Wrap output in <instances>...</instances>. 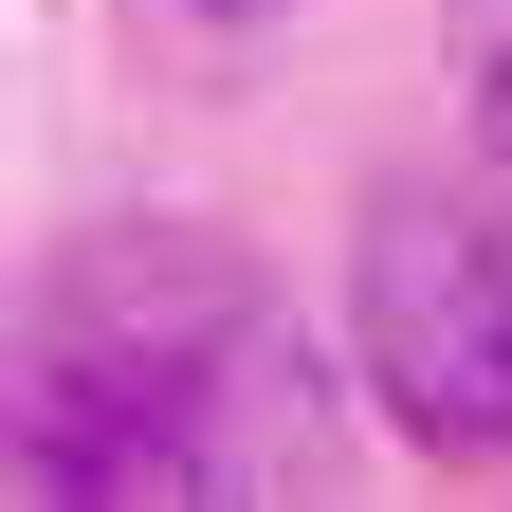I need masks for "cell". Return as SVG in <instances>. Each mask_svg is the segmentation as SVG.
Returning a JSON list of instances; mask_svg holds the SVG:
<instances>
[{"instance_id": "6da1fadb", "label": "cell", "mask_w": 512, "mask_h": 512, "mask_svg": "<svg viewBox=\"0 0 512 512\" xmlns=\"http://www.w3.org/2000/svg\"><path fill=\"white\" fill-rule=\"evenodd\" d=\"M330 458V348L238 238L110 220L19 293V494L165 512V494H293Z\"/></svg>"}, {"instance_id": "7a4b0ae2", "label": "cell", "mask_w": 512, "mask_h": 512, "mask_svg": "<svg viewBox=\"0 0 512 512\" xmlns=\"http://www.w3.org/2000/svg\"><path fill=\"white\" fill-rule=\"evenodd\" d=\"M348 366L421 458H512V202L384 183L348 238Z\"/></svg>"}, {"instance_id": "3957f363", "label": "cell", "mask_w": 512, "mask_h": 512, "mask_svg": "<svg viewBox=\"0 0 512 512\" xmlns=\"http://www.w3.org/2000/svg\"><path fill=\"white\" fill-rule=\"evenodd\" d=\"M110 37L147 55V74H238V55L293 37V0H110Z\"/></svg>"}, {"instance_id": "277c9868", "label": "cell", "mask_w": 512, "mask_h": 512, "mask_svg": "<svg viewBox=\"0 0 512 512\" xmlns=\"http://www.w3.org/2000/svg\"><path fill=\"white\" fill-rule=\"evenodd\" d=\"M439 74H458V110H476V147L512 165V0H439Z\"/></svg>"}]
</instances>
